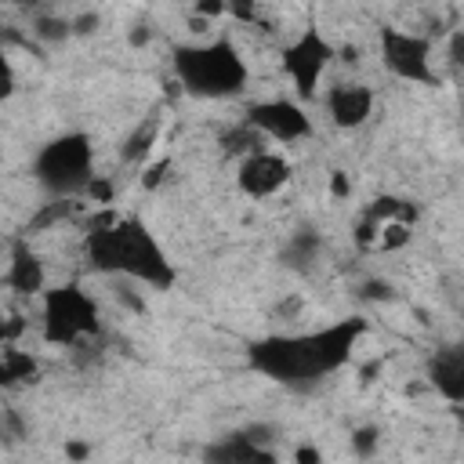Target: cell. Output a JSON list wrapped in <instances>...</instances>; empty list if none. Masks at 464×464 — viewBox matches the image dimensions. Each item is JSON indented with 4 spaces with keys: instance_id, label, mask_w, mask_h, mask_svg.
<instances>
[{
    "instance_id": "cell-11",
    "label": "cell",
    "mask_w": 464,
    "mask_h": 464,
    "mask_svg": "<svg viewBox=\"0 0 464 464\" xmlns=\"http://www.w3.org/2000/svg\"><path fill=\"white\" fill-rule=\"evenodd\" d=\"M323 105H326V116L337 130H359L373 116V91L366 83H355V80L334 83V87H326Z\"/></svg>"
},
{
    "instance_id": "cell-24",
    "label": "cell",
    "mask_w": 464,
    "mask_h": 464,
    "mask_svg": "<svg viewBox=\"0 0 464 464\" xmlns=\"http://www.w3.org/2000/svg\"><path fill=\"white\" fill-rule=\"evenodd\" d=\"M14 69H11V58H7V51H4V44H0V105L14 94Z\"/></svg>"
},
{
    "instance_id": "cell-16",
    "label": "cell",
    "mask_w": 464,
    "mask_h": 464,
    "mask_svg": "<svg viewBox=\"0 0 464 464\" xmlns=\"http://www.w3.org/2000/svg\"><path fill=\"white\" fill-rule=\"evenodd\" d=\"M76 210H80V199H47V203L25 221V239H29V236H40V232H47V228H54V225H62V221H69Z\"/></svg>"
},
{
    "instance_id": "cell-4",
    "label": "cell",
    "mask_w": 464,
    "mask_h": 464,
    "mask_svg": "<svg viewBox=\"0 0 464 464\" xmlns=\"http://www.w3.org/2000/svg\"><path fill=\"white\" fill-rule=\"evenodd\" d=\"M33 178L54 196V199H76L83 196L87 181L94 178V145L83 130H65L40 145L33 160Z\"/></svg>"
},
{
    "instance_id": "cell-20",
    "label": "cell",
    "mask_w": 464,
    "mask_h": 464,
    "mask_svg": "<svg viewBox=\"0 0 464 464\" xmlns=\"http://www.w3.org/2000/svg\"><path fill=\"white\" fill-rule=\"evenodd\" d=\"M319 254V236L315 232H297V236H290V246H286V257H294V265H308L312 257Z\"/></svg>"
},
{
    "instance_id": "cell-29",
    "label": "cell",
    "mask_w": 464,
    "mask_h": 464,
    "mask_svg": "<svg viewBox=\"0 0 464 464\" xmlns=\"http://www.w3.org/2000/svg\"><path fill=\"white\" fill-rule=\"evenodd\" d=\"M94 25H98V14H94V11H91V14H80V18H69V29H72V33H91Z\"/></svg>"
},
{
    "instance_id": "cell-27",
    "label": "cell",
    "mask_w": 464,
    "mask_h": 464,
    "mask_svg": "<svg viewBox=\"0 0 464 464\" xmlns=\"http://www.w3.org/2000/svg\"><path fill=\"white\" fill-rule=\"evenodd\" d=\"M294 464H323L319 446H297L294 450Z\"/></svg>"
},
{
    "instance_id": "cell-9",
    "label": "cell",
    "mask_w": 464,
    "mask_h": 464,
    "mask_svg": "<svg viewBox=\"0 0 464 464\" xmlns=\"http://www.w3.org/2000/svg\"><path fill=\"white\" fill-rule=\"evenodd\" d=\"M290 174H294V167H290L286 156H279L272 149H257V152H250V156L239 160V167H236V188L243 196H250V199H272V196H279L286 188Z\"/></svg>"
},
{
    "instance_id": "cell-12",
    "label": "cell",
    "mask_w": 464,
    "mask_h": 464,
    "mask_svg": "<svg viewBox=\"0 0 464 464\" xmlns=\"http://www.w3.org/2000/svg\"><path fill=\"white\" fill-rule=\"evenodd\" d=\"M4 286L18 297H36L44 294L47 286V272H44V261L40 254L29 246L25 236H18L11 243V254H7V272H4Z\"/></svg>"
},
{
    "instance_id": "cell-5",
    "label": "cell",
    "mask_w": 464,
    "mask_h": 464,
    "mask_svg": "<svg viewBox=\"0 0 464 464\" xmlns=\"http://www.w3.org/2000/svg\"><path fill=\"white\" fill-rule=\"evenodd\" d=\"M40 334L47 344H58V348H76L83 341H98L102 315H98L94 297L80 283H58V286L44 290Z\"/></svg>"
},
{
    "instance_id": "cell-21",
    "label": "cell",
    "mask_w": 464,
    "mask_h": 464,
    "mask_svg": "<svg viewBox=\"0 0 464 464\" xmlns=\"http://www.w3.org/2000/svg\"><path fill=\"white\" fill-rule=\"evenodd\" d=\"M348 439H352V450H355V457H362V460H370V457L377 453V446H381V431H377L373 424H366V428H355Z\"/></svg>"
},
{
    "instance_id": "cell-7",
    "label": "cell",
    "mask_w": 464,
    "mask_h": 464,
    "mask_svg": "<svg viewBox=\"0 0 464 464\" xmlns=\"http://www.w3.org/2000/svg\"><path fill=\"white\" fill-rule=\"evenodd\" d=\"M283 72L290 76L294 91H297V102H308L319 94V83H323V72L330 69V62L337 58V47L315 29V25H304L286 47H283Z\"/></svg>"
},
{
    "instance_id": "cell-8",
    "label": "cell",
    "mask_w": 464,
    "mask_h": 464,
    "mask_svg": "<svg viewBox=\"0 0 464 464\" xmlns=\"http://www.w3.org/2000/svg\"><path fill=\"white\" fill-rule=\"evenodd\" d=\"M246 127H254L265 141H279V145H297L304 138H312V116L297 98H265L246 105L243 116Z\"/></svg>"
},
{
    "instance_id": "cell-2",
    "label": "cell",
    "mask_w": 464,
    "mask_h": 464,
    "mask_svg": "<svg viewBox=\"0 0 464 464\" xmlns=\"http://www.w3.org/2000/svg\"><path fill=\"white\" fill-rule=\"evenodd\" d=\"M83 257L98 276L130 279L152 290H167L178 279L174 261L138 218H120L109 228L83 232Z\"/></svg>"
},
{
    "instance_id": "cell-3",
    "label": "cell",
    "mask_w": 464,
    "mask_h": 464,
    "mask_svg": "<svg viewBox=\"0 0 464 464\" xmlns=\"http://www.w3.org/2000/svg\"><path fill=\"white\" fill-rule=\"evenodd\" d=\"M174 80L192 98H236L250 83V65L228 36H214L203 44H178L170 51Z\"/></svg>"
},
{
    "instance_id": "cell-28",
    "label": "cell",
    "mask_w": 464,
    "mask_h": 464,
    "mask_svg": "<svg viewBox=\"0 0 464 464\" xmlns=\"http://www.w3.org/2000/svg\"><path fill=\"white\" fill-rule=\"evenodd\" d=\"M18 330H22V323H18V319H7V315L0 312V348H4Z\"/></svg>"
},
{
    "instance_id": "cell-23",
    "label": "cell",
    "mask_w": 464,
    "mask_h": 464,
    "mask_svg": "<svg viewBox=\"0 0 464 464\" xmlns=\"http://www.w3.org/2000/svg\"><path fill=\"white\" fill-rule=\"evenodd\" d=\"M352 239H355L362 250H373V239H377V221H373L370 214H362V218L355 221V232H352Z\"/></svg>"
},
{
    "instance_id": "cell-6",
    "label": "cell",
    "mask_w": 464,
    "mask_h": 464,
    "mask_svg": "<svg viewBox=\"0 0 464 464\" xmlns=\"http://www.w3.org/2000/svg\"><path fill=\"white\" fill-rule=\"evenodd\" d=\"M381 65L406 83H435V44L424 33L402 25H381L377 33Z\"/></svg>"
},
{
    "instance_id": "cell-14",
    "label": "cell",
    "mask_w": 464,
    "mask_h": 464,
    "mask_svg": "<svg viewBox=\"0 0 464 464\" xmlns=\"http://www.w3.org/2000/svg\"><path fill=\"white\" fill-rule=\"evenodd\" d=\"M36 377H40L36 355H29L25 348H14V344H4V348H0V388L33 384Z\"/></svg>"
},
{
    "instance_id": "cell-19",
    "label": "cell",
    "mask_w": 464,
    "mask_h": 464,
    "mask_svg": "<svg viewBox=\"0 0 464 464\" xmlns=\"http://www.w3.org/2000/svg\"><path fill=\"white\" fill-rule=\"evenodd\" d=\"M36 40H44V44H62V40H69L72 36V29H69V18H62V14H40L36 22H33V29H29Z\"/></svg>"
},
{
    "instance_id": "cell-17",
    "label": "cell",
    "mask_w": 464,
    "mask_h": 464,
    "mask_svg": "<svg viewBox=\"0 0 464 464\" xmlns=\"http://www.w3.org/2000/svg\"><path fill=\"white\" fill-rule=\"evenodd\" d=\"M221 149L228 152V156H250V152H257V149H265V138L254 130V127H246L243 120L236 123V130H228V134H221Z\"/></svg>"
},
{
    "instance_id": "cell-13",
    "label": "cell",
    "mask_w": 464,
    "mask_h": 464,
    "mask_svg": "<svg viewBox=\"0 0 464 464\" xmlns=\"http://www.w3.org/2000/svg\"><path fill=\"white\" fill-rule=\"evenodd\" d=\"M428 381L431 388L446 399V402H460L464 399V352L457 344L450 348H439L431 359H428Z\"/></svg>"
},
{
    "instance_id": "cell-10",
    "label": "cell",
    "mask_w": 464,
    "mask_h": 464,
    "mask_svg": "<svg viewBox=\"0 0 464 464\" xmlns=\"http://www.w3.org/2000/svg\"><path fill=\"white\" fill-rule=\"evenodd\" d=\"M268 428H243L232 431L203 450L207 464H279V457L268 450Z\"/></svg>"
},
{
    "instance_id": "cell-15",
    "label": "cell",
    "mask_w": 464,
    "mask_h": 464,
    "mask_svg": "<svg viewBox=\"0 0 464 464\" xmlns=\"http://www.w3.org/2000/svg\"><path fill=\"white\" fill-rule=\"evenodd\" d=\"M160 127H163V120L160 116H145V120H138V127L123 138V145H120V160L123 163H149V156H152V149H156V141H160Z\"/></svg>"
},
{
    "instance_id": "cell-31",
    "label": "cell",
    "mask_w": 464,
    "mask_h": 464,
    "mask_svg": "<svg viewBox=\"0 0 464 464\" xmlns=\"http://www.w3.org/2000/svg\"><path fill=\"white\" fill-rule=\"evenodd\" d=\"M65 453H69V460H87L91 457V446L87 442H65Z\"/></svg>"
},
{
    "instance_id": "cell-18",
    "label": "cell",
    "mask_w": 464,
    "mask_h": 464,
    "mask_svg": "<svg viewBox=\"0 0 464 464\" xmlns=\"http://www.w3.org/2000/svg\"><path fill=\"white\" fill-rule=\"evenodd\" d=\"M410 239H413V228H410V225H399V221H381V225H377L373 250L392 254V250H402Z\"/></svg>"
},
{
    "instance_id": "cell-26",
    "label": "cell",
    "mask_w": 464,
    "mask_h": 464,
    "mask_svg": "<svg viewBox=\"0 0 464 464\" xmlns=\"http://www.w3.org/2000/svg\"><path fill=\"white\" fill-rule=\"evenodd\" d=\"M330 192H334V199H348L352 196V181H348L344 170H334L330 174Z\"/></svg>"
},
{
    "instance_id": "cell-1",
    "label": "cell",
    "mask_w": 464,
    "mask_h": 464,
    "mask_svg": "<svg viewBox=\"0 0 464 464\" xmlns=\"http://www.w3.org/2000/svg\"><path fill=\"white\" fill-rule=\"evenodd\" d=\"M362 334H366V319L352 315V319H337V323H330L323 330H308V334L261 337L246 348V359L268 381H279L290 388H312L323 377L337 373L352 359Z\"/></svg>"
},
{
    "instance_id": "cell-30",
    "label": "cell",
    "mask_w": 464,
    "mask_h": 464,
    "mask_svg": "<svg viewBox=\"0 0 464 464\" xmlns=\"http://www.w3.org/2000/svg\"><path fill=\"white\" fill-rule=\"evenodd\" d=\"M196 14H203V18H218V14H228V7H225V4H214V0H210V4L199 0V4H196Z\"/></svg>"
},
{
    "instance_id": "cell-25",
    "label": "cell",
    "mask_w": 464,
    "mask_h": 464,
    "mask_svg": "<svg viewBox=\"0 0 464 464\" xmlns=\"http://www.w3.org/2000/svg\"><path fill=\"white\" fill-rule=\"evenodd\" d=\"M167 170H170V160L163 156V160H152V163H145V174H141V188H160V181L167 178Z\"/></svg>"
},
{
    "instance_id": "cell-22",
    "label": "cell",
    "mask_w": 464,
    "mask_h": 464,
    "mask_svg": "<svg viewBox=\"0 0 464 464\" xmlns=\"http://www.w3.org/2000/svg\"><path fill=\"white\" fill-rule=\"evenodd\" d=\"M83 196H87V203H98V207H109V203H112V196H116V185H112L109 178H102V174H94V178L87 181V188H83Z\"/></svg>"
}]
</instances>
